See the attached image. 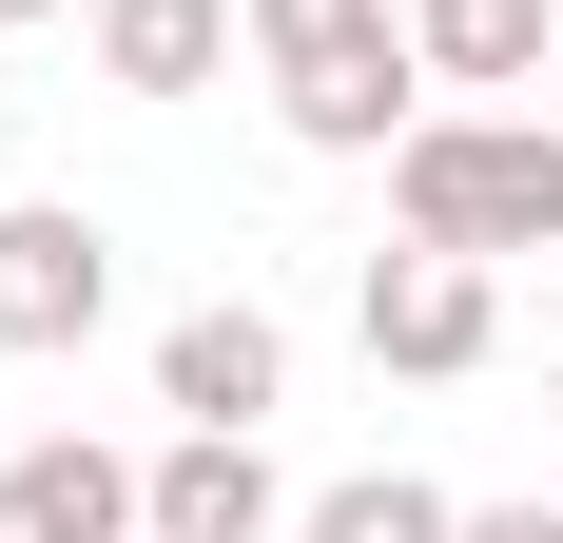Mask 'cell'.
<instances>
[{
    "mask_svg": "<svg viewBox=\"0 0 563 543\" xmlns=\"http://www.w3.org/2000/svg\"><path fill=\"white\" fill-rule=\"evenodd\" d=\"M389 233H428V253H563V117L525 98V117H486V98H448V117H408L389 136Z\"/></svg>",
    "mask_w": 563,
    "mask_h": 543,
    "instance_id": "1",
    "label": "cell"
},
{
    "mask_svg": "<svg viewBox=\"0 0 563 543\" xmlns=\"http://www.w3.org/2000/svg\"><path fill=\"white\" fill-rule=\"evenodd\" d=\"M253 78H273V117L311 156H389L408 117L448 98L428 40H408V0H253Z\"/></svg>",
    "mask_w": 563,
    "mask_h": 543,
    "instance_id": "2",
    "label": "cell"
},
{
    "mask_svg": "<svg viewBox=\"0 0 563 543\" xmlns=\"http://www.w3.org/2000/svg\"><path fill=\"white\" fill-rule=\"evenodd\" d=\"M350 330H369V369H408V388H466L486 350H506V272L486 253H369V291H350Z\"/></svg>",
    "mask_w": 563,
    "mask_h": 543,
    "instance_id": "3",
    "label": "cell"
},
{
    "mask_svg": "<svg viewBox=\"0 0 563 543\" xmlns=\"http://www.w3.org/2000/svg\"><path fill=\"white\" fill-rule=\"evenodd\" d=\"M98 330H117V233L78 214V195H20V214H0V350L58 369V350H98Z\"/></svg>",
    "mask_w": 563,
    "mask_h": 543,
    "instance_id": "4",
    "label": "cell"
},
{
    "mask_svg": "<svg viewBox=\"0 0 563 543\" xmlns=\"http://www.w3.org/2000/svg\"><path fill=\"white\" fill-rule=\"evenodd\" d=\"M0 543H156V466L98 446V428L0 446Z\"/></svg>",
    "mask_w": 563,
    "mask_h": 543,
    "instance_id": "5",
    "label": "cell"
},
{
    "mask_svg": "<svg viewBox=\"0 0 563 543\" xmlns=\"http://www.w3.org/2000/svg\"><path fill=\"white\" fill-rule=\"evenodd\" d=\"M156 408H175V428H273V408H291V330L253 311V291L175 311L156 330Z\"/></svg>",
    "mask_w": 563,
    "mask_h": 543,
    "instance_id": "6",
    "label": "cell"
},
{
    "mask_svg": "<svg viewBox=\"0 0 563 543\" xmlns=\"http://www.w3.org/2000/svg\"><path fill=\"white\" fill-rule=\"evenodd\" d=\"M78 40H98L117 98H214L233 40H253V0H78Z\"/></svg>",
    "mask_w": 563,
    "mask_h": 543,
    "instance_id": "7",
    "label": "cell"
},
{
    "mask_svg": "<svg viewBox=\"0 0 563 543\" xmlns=\"http://www.w3.org/2000/svg\"><path fill=\"white\" fill-rule=\"evenodd\" d=\"M156 543H291V486L253 428H175L156 446Z\"/></svg>",
    "mask_w": 563,
    "mask_h": 543,
    "instance_id": "8",
    "label": "cell"
},
{
    "mask_svg": "<svg viewBox=\"0 0 563 543\" xmlns=\"http://www.w3.org/2000/svg\"><path fill=\"white\" fill-rule=\"evenodd\" d=\"M408 40L448 98H525V78H563V0H408Z\"/></svg>",
    "mask_w": 563,
    "mask_h": 543,
    "instance_id": "9",
    "label": "cell"
},
{
    "mask_svg": "<svg viewBox=\"0 0 563 543\" xmlns=\"http://www.w3.org/2000/svg\"><path fill=\"white\" fill-rule=\"evenodd\" d=\"M291 543H466V505L428 486V466H350V486L291 505Z\"/></svg>",
    "mask_w": 563,
    "mask_h": 543,
    "instance_id": "10",
    "label": "cell"
},
{
    "mask_svg": "<svg viewBox=\"0 0 563 543\" xmlns=\"http://www.w3.org/2000/svg\"><path fill=\"white\" fill-rule=\"evenodd\" d=\"M466 543H563V505H466Z\"/></svg>",
    "mask_w": 563,
    "mask_h": 543,
    "instance_id": "11",
    "label": "cell"
},
{
    "mask_svg": "<svg viewBox=\"0 0 563 543\" xmlns=\"http://www.w3.org/2000/svg\"><path fill=\"white\" fill-rule=\"evenodd\" d=\"M0 20H78V0H0Z\"/></svg>",
    "mask_w": 563,
    "mask_h": 543,
    "instance_id": "12",
    "label": "cell"
},
{
    "mask_svg": "<svg viewBox=\"0 0 563 543\" xmlns=\"http://www.w3.org/2000/svg\"><path fill=\"white\" fill-rule=\"evenodd\" d=\"M544 408H563V350H544Z\"/></svg>",
    "mask_w": 563,
    "mask_h": 543,
    "instance_id": "13",
    "label": "cell"
}]
</instances>
